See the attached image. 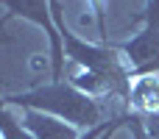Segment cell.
I'll return each mask as SVG.
<instances>
[{
	"instance_id": "cell-1",
	"label": "cell",
	"mask_w": 159,
	"mask_h": 139,
	"mask_svg": "<svg viewBox=\"0 0 159 139\" xmlns=\"http://www.w3.org/2000/svg\"><path fill=\"white\" fill-rule=\"evenodd\" d=\"M3 103L20 106V109H36V111L53 114L59 120H67L73 125H84V128H95L103 123V106L92 95H87L78 86L64 84V81H50L31 92L8 95Z\"/></svg>"
},
{
	"instance_id": "cell-5",
	"label": "cell",
	"mask_w": 159,
	"mask_h": 139,
	"mask_svg": "<svg viewBox=\"0 0 159 139\" xmlns=\"http://www.w3.org/2000/svg\"><path fill=\"white\" fill-rule=\"evenodd\" d=\"M129 103L140 117H159V75H137L129 89Z\"/></svg>"
},
{
	"instance_id": "cell-6",
	"label": "cell",
	"mask_w": 159,
	"mask_h": 139,
	"mask_svg": "<svg viewBox=\"0 0 159 139\" xmlns=\"http://www.w3.org/2000/svg\"><path fill=\"white\" fill-rule=\"evenodd\" d=\"M0 139H34L28 134V128L6 109L3 100H0Z\"/></svg>"
},
{
	"instance_id": "cell-7",
	"label": "cell",
	"mask_w": 159,
	"mask_h": 139,
	"mask_svg": "<svg viewBox=\"0 0 159 139\" xmlns=\"http://www.w3.org/2000/svg\"><path fill=\"white\" fill-rule=\"evenodd\" d=\"M98 17V33H101V42L109 45V33H106V11H103V0H87Z\"/></svg>"
},
{
	"instance_id": "cell-3",
	"label": "cell",
	"mask_w": 159,
	"mask_h": 139,
	"mask_svg": "<svg viewBox=\"0 0 159 139\" xmlns=\"http://www.w3.org/2000/svg\"><path fill=\"white\" fill-rule=\"evenodd\" d=\"M143 20H145L143 31L131 42H123L117 47L131 67V78L159 61V0H148V8H145Z\"/></svg>"
},
{
	"instance_id": "cell-4",
	"label": "cell",
	"mask_w": 159,
	"mask_h": 139,
	"mask_svg": "<svg viewBox=\"0 0 159 139\" xmlns=\"http://www.w3.org/2000/svg\"><path fill=\"white\" fill-rule=\"evenodd\" d=\"M22 125L28 128V134L34 139H81L73 125H64L59 117L36 111V109H25Z\"/></svg>"
},
{
	"instance_id": "cell-2",
	"label": "cell",
	"mask_w": 159,
	"mask_h": 139,
	"mask_svg": "<svg viewBox=\"0 0 159 139\" xmlns=\"http://www.w3.org/2000/svg\"><path fill=\"white\" fill-rule=\"evenodd\" d=\"M0 6L8 8L3 14V20H0V28L14 17H22V20L45 28L48 42H50V78L61 81V75H64V42H61V33H59V28L53 22L50 0H0Z\"/></svg>"
}]
</instances>
